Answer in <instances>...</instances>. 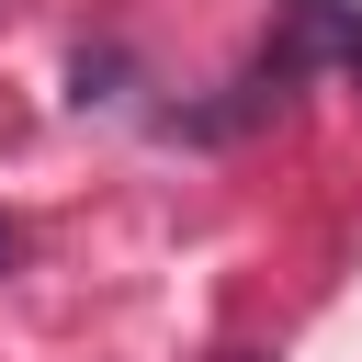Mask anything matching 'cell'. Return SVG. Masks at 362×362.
<instances>
[{
  "instance_id": "6da1fadb",
  "label": "cell",
  "mask_w": 362,
  "mask_h": 362,
  "mask_svg": "<svg viewBox=\"0 0 362 362\" xmlns=\"http://www.w3.org/2000/svg\"><path fill=\"white\" fill-rule=\"evenodd\" d=\"M272 57H283L294 79H305V68H351V79H362V11H351V0H283V45H272Z\"/></svg>"
},
{
  "instance_id": "7a4b0ae2",
  "label": "cell",
  "mask_w": 362,
  "mask_h": 362,
  "mask_svg": "<svg viewBox=\"0 0 362 362\" xmlns=\"http://www.w3.org/2000/svg\"><path fill=\"white\" fill-rule=\"evenodd\" d=\"M0 272H11V226H0Z\"/></svg>"
}]
</instances>
